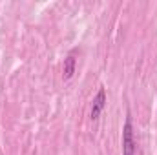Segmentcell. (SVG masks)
I'll return each mask as SVG.
<instances>
[{"label":"cell","mask_w":157,"mask_h":155,"mask_svg":"<svg viewBox=\"0 0 157 155\" xmlns=\"http://www.w3.org/2000/svg\"><path fill=\"white\" fill-rule=\"evenodd\" d=\"M104 106H106V89L104 88H99V91H97V95L93 97V102H91V112H90L91 120H97L101 117Z\"/></svg>","instance_id":"cell-2"},{"label":"cell","mask_w":157,"mask_h":155,"mask_svg":"<svg viewBox=\"0 0 157 155\" xmlns=\"http://www.w3.org/2000/svg\"><path fill=\"white\" fill-rule=\"evenodd\" d=\"M122 155H135V139H133V126L130 115H126L122 126Z\"/></svg>","instance_id":"cell-1"},{"label":"cell","mask_w":157,"mask_h":155,"mask_svg":"<svg viewBox=\"0 0 157 155\" xmlns=\"http://www.w3.org/2000/svg\"><path fill=\"white\" fill-rule=\"evenodd\" d=\"M73 73H75V57H73V53H70L64 59V78L70 80L73 77Z\"/></svg>","instance_id":"cell-3"}]
</instances>
